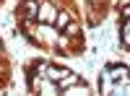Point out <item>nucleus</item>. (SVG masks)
Here are the masks:
<instances>
[{"label": "nucleus", "mask_w": 130, "mask_h": 96, "mask_svg": "<svg viewBox=\"0 0 130 96\" xmlns=\"http://www.w3.org/2000/svg\"><path fill=\"white\" fill-rule=\"evenodd\" d=\"M24 78L31 96H94L89 81L60 62L29 60L24 65Z\"/></svg>", "instance_id": "nucleus-1"}, {"label": "nucleus", "mask_w": 130, "mask_h": 96, "mask_svg": "<svg viewBox=\"0 0 130 96\" xmlns=\"http://www.w3.org/2000/svg\"><path fill=\"white\" fill-rule=\"evenodd\" d=\"M102 96H127V65L125 62H107L99 73Z\"/></svg>", "instance_id": "nucleus-2"}, {"label": "nucleus", "mask_w": 130, "mask_h": 96, "mask_svg": "<svg viewBox=\"0 0 130 96\" xmlns=\"http://www.w3.org/2000/svg\"><path fill=\"white\" fill-rule=\"evenodd\" d=\"M10 81H13V60H10L3 39H0V88H8Z\"/></svg>", "instance_id": "nucleus-3"}, {"label": "nucleus", "mask_w": 130, "mask_h": 96, "mask_svg": "<svg viewBox=\"0 0 130 96\" xmlns=\"http://www.w3.org/2000/svg\"><path fill=\"white\" fill-rule=\"evenodd\" d=\"M117 26H120V44L127 52V47H130V39H127V0L117 3Z\"/></svg>", "instance_id": "nucleus-4"}]
</instances>
